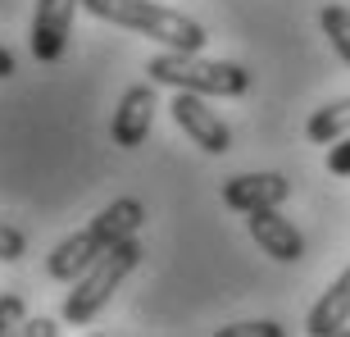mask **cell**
<instances>
[{"instance_id": "obj_4", "label": "cell", "mask_w": 350, "mask_h": 337, "mask_svg": "<svg viewBox=\"0 0 350 337\" xmlns=\"http://www.w3.org/2000/svg\"><path fill=\"white\" fill-rule=\"evenodd\" d=\"M137 264H142V242H137V237H123L118 247H109L87 273L73 278V292L64 297V319L68 324H91V319L109 305V297L123 287V278H128Z\"/></svg>"}, {"instance_id": "obj_3", "label": "cell", "mask_w": 350, "mask_h": 337, "mask_svg": "<svg viewBox=\"0 0 350 337\" xmlns=\"http://www.w3.org/2000/svg\"><path fill=\"white\" fill-rule=\"evenodd\" d=\"M150 82L178 91H200V96H246L250 73L232 60H200V51H164L146 64Z\"/></svg>"}, {"instance_id": "obj_9", "label": "cell", "mask_w": 350, "mask_h": 337, "mask_svg": "<svg viewBox=\"0 0 350 337\" xmlns=\"http://www.w3.org/2000/svg\"><path fill=\"white\" fill-rule=\"evenodd\" d=\"M291 196V182L282 173H237V178L223 182V205L237 210V214H250V210H273Z\"/></svg>"}, {"instance_id": "obj_11", "label": "cell", "mask_w": 350, "mask_h": 337, "mask_svg": "<svg viewBox=\"0 0 350 337\" xmlns=\"http://www.w3.org/2000/svg\"><path fill=\"white\" fill-rule=\"evenodd\" d=\"M305 137H310L314 146H332V142H341V137H350V96L327 101L323 110H314L310 123H305Z\"/></svg>"}, {"instance_id": "obj_8", "label": "cell", "mask_w": 350, "mask_h": 337, "mask_svg": "<svg viewBox=\"0 0 350 337\" xmlns=\"http://www.w3.org/2000/svg\"><path fill=\"white\" fill-rule=\"evenodd\" d=\"M246 228H250V237H255V247H260L264 255H273L278 264L305 260V237H300V228L286 219V214H278V205L273 210H250Z\"/></svg>"}, {"instance_id": "obj_1", "label": "cell", "mask_w": 350, "mask_h": 337, "mask_svg": "<svg viewBox=\"0 0 350 337\" xmlns=\"http://www.w3.org/2000/svg\"><path fill=\"white\" fill-rule=\"evenodd\" d=\"M142 223H146V205L137 201V196H118V201H109V205H105L100 214L82 228V233L64 237V242L51 251L46 273H51L55 283H73V278L87 273L109 247H118L123 237H137Z\"/></svg>"}, {"instance_id": "obj_6", "label": "cell", "mask_w": 350, "mask_h": 337, "mask_svg": "<svg viewBox=\"0 0 350 337\" xmlns=\"http://www.w3.org/2000/svg\"><path fill=\"white\" fill-rule=\"evenodd\" d=\"M78 5L82 0H37V14H32V55H37L41 64L64 60Z\"/></svg>"}, {"instance_id": "obj_18", "label": "cell", "mask_w": 350, "mask_h": 337, "mask_svg": "<svg viewBox=\"0 0 350 337\" xmlns=\"http://www.w3.org/2000/svg\"><path fill=\"white\" fill-rule=\"evenodd\" d=\"M0 78H14V55L0 46Z\"/></svg>"}, {"instance_id": "obj_12", "label": "cell", "mask_w": 350, "mask_h": 337, "mask_svg": "<svg viewBox=\"0 0 350 337\" xmlns=\"http://www.w3.org/2000/svg\"><path fill=\"white\" fill-rule=\"evenodd\" d=\"M319 27H323V37L332 41L337 60L350 68V10H346V5H323V14H319Z\"/></svg>"}, {"instance_id": "obj_5", "label": "cell", "mask_w": 350, "mask_h": 337, "mask_svg": "<svg viewBox=\"0 0 350 337\" xmlns=\"http://www.w3.org/2000/svg\"><path fill=\"white\" fill-rule=\"evenodd\" d=\"M169 110H173V123H178L205 155H228V151H232V132H228V123L205 105L200 91H178Z\"/></svg>"}, {"instance_id": "obj_2", "label": "cell", "mask_w": 350, "mask_h": 337, "mask_svg": "<svg viewBox=\"0 0 350 337\" xmlns=\"http://www.w3.org/2000/svg\"><path fill=\"white\" fill-rule=\"evenodd\" d=\"M82 10L114 27H128L137 37L159 41L164 51H205V41H209V32L196 18H187L178 10H164L155 0H82Z\"/></svg>"}, {"instance_id": "obj_10", "label": "cell", "mask_w": 350, "mask_h": 337, "mask_svg": "<svg viewBox=\"0 0 350 337\" xmlns=\"http://www.w3.org/2000/svg\"><path fill=\"white\" fill-rule=\"evenodd\" d=\"M346 324H350V264L332 278V287L314 301L310 319H305V328H310L314 337H332V333H341Z\"/></svg>"}, {"instance_id": "obj_15", "label": "cell", "mask_w": 350, "mask_h": 337, "mask_svg": "<svg viewBox=\"0 0 350 337\" xmlns=\"http://www.w3.org/2000/svg\"><path fill=\"white\" fill-rule=\"evenodd\" d=\"M23 251H27V237L18 228H10V223H0V260L14 264V260H23Z\"/></svg>"}, {"instance_id": "obj_16", "label": "cell", "mask_w": 350, "mask_h": 337, "mask_svg": "<svg viewBox=\"0 0 350 337\" xmlns=\"http://www.w3.org/2000/svg\"><path fill=\"white\" fill-rule=\"evenodd\" d=\"M327 173H332V178H350V137L332 142V151H327Z\"/></svg>"}, {"instance_id": "obj_17", "label": "cell", "mask_w": 350, "mask_h": 337, "mask_svg": "<svg viewBox=\"0 0 350 337\" xmlns=\"http://www.w3.org/2000/svg\"><path fill=\"white\" fill-rule=\"evenodd\" d=\"M18 333H27V337H55V333H59V324H55V319H23Z\"/></svg>"}, {"instance_id": "obj_14", "label": "cell", "mask_w": 350, "mask_h": 337, "mask_svg": "<svg viewBox=\"0 0 350 337\" xmlns=\"http://www.w3.org/2000/svg\"><path fill=\"white\" fill-rule=\"evenodd\" d=\"M23 319H27V314H23V297H14V292H10V297H0V337L18 333Z\"/></svg>"}, {"instance_id": "obj_13", "label": "cell", "mask_w": 350, "mask_h": 337, "mask_svg": "<svg viewBox=\"0 0 350 337\" xmlns=\"http://www.w3.org/2000/svg\"><path fill=\"white\" fill-rule=\"evenodd\" d=\"M219 337H282V324H273V319H250V324L219 328Z\"/></svg>"}, {"instance_id": "obj_7", "label": "cell", "mask_w": 350, "mask_h": 337, "mask_svg": "<svg viewBox=\"0 0 350 337\" xmlns=\"http://www.w3.org/2000/svg\"><path fill=\"white\" fill-rule=\"evenodd\" d=\"M155 110H159V96H155V87H150V82L123 91V101H118V110H114V123H109V137H114V146H123V151H137V146L150 137Z\"/></svg>"}]
</instances>
